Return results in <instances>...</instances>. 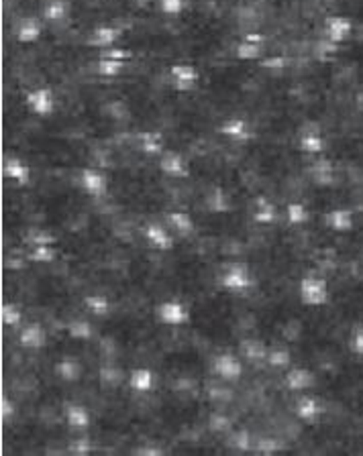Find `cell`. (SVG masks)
<instances>
[{"instance_id": "16", "label": "cell", "mask_w": 363, "mask_h": 456, "mask_svg": "<svg viewBox=\"0 0 363 456\" xmlns=\"http://www.w3.org/2000/svg\"><path fill=\"white\" fill-rule=\"evenodd\" d=\"M325 224L333 230V233H339V235H345V233H351L355 228V216L349 208H335L331 212H327L325 216Z\"/></svg>"}, {"instance_id": "12", "label": "cell", "mask_w": 363, "mask_h": 456, "mask_svg": "<svg viewBox=\"0 0 363 456\" xmlns=\"http://www.w3.org/2000/svg\"><path fill=\"white\" fill-rule=\"evenodd\" d=\"M2 177L19 188H24L31 184V168L17 157H8L2 163Z\"/></svg>"}, {"instance_id": "15", "label": "cell", "mask_w": 363, "mask_h": 456, "mask_svg": "<svg viewBox=\"0 0 363 456\" xmlns=\"http://www.w3.org/2000/svg\"><path fill=\"white\" fill-rule=\"evenodd\" d=\"M251 220L259 226H269L278 220V206L266 196H257L251 208Z\"/></svg>"}, {"instance_id": "33", "label": "cell", "mask_w": 363, "mask_h": 456, "mask_svg": "<svg viewBox=\"0 0 363 456\" xmlns=\"http://www.w3.org/2000/svg\"><path fill=\"white\" fill-rule=\"evenodd\" d=\"M300 149H302L304 153H320V151L325 149V143H322V139L316 137V135H304V137L300 139Z\"/></svg>"}, {"instance_id": "14", "label": "cell", "mask_w": 363, "mask_h": 456, "mask_svg": "<svg viewBox=\"0 0 363 456\" xmlns=\"http://www.w3.org/2000/svg\"><path fill=\"white\" fill-rule=\"evenodd\" d=\"M159 169L168 175V177H173V179H186L190 175V169H188V163L186 159L176 153V151H168L162 155L159 159Z\"/></svg>"}, {"instance_id": "40", "label": "cell", "mask_w": 363, "mask_h": 456, "mask_svg": "<svg viewBox=\"0 0 363 456\" xmlns=\"http://www.w3.org/2000/svg\"><path fill=\"white\" fill-rule=\"evenodd\" d=\"M119 68H121V64H117V61H104L102 64V73H117Z\"/></svg>"}, {"instance_id": "26", "label": "cell", "mask_w": 363, "mask_h": 456, "mask_svg": "<svg viewBox=\"0 0 363 456\" xmlns=\"http://www.w3.org/2000/svg\"><path fill=\"white\" fill-rule=\"evenodd\" d=\"M311 220V212L302 202H290L286 206V222L290 226H304Z\"/></svg>"}, {"instance_id": "13", "label": "cell", "mask_w": 363, "mask_h": 456, "mask_svg": "<svg viewBox=\"0 0 363 456\" xmlns=\"http://www.w3.org/2000/svg\"><path fill=\"white\" fill-rule=\"evenodd\" d=\"M129 381V387L133 393H139V395H145V393H151L155 389V381H157V375L147 369V367H137L129 373L127 377Z\"/></svg>"}, {"instance_id": "20", "label": "cell", "mask_w": 363, "mask_h": 456, "mask_svg": "<svg viewBox=\"0 0 363 456\" xmlns=\"http://www.w3.org/2000/svg\"><path fill=\"white\" fill-rule=\"evenodd\" d=\"M84 308L94 318H108L113 314V302L102 293H90L84 297Z\"/></svg>"}, {"instance_id": "31", "label": "cell", "mask_w": 363, "mask_h": 456, "mask_svg": "<svg viewBox=\"0 0 363 456\" xmlns=\"http://www.w3.org/2000/svg\"><path fill=\"white\" fill-rule=\"evenodd\" d=\"M27 244L29 247H37V244H55L57 239L45 230V228H31L29 233H27Z\"/></svg>"}, {"instance_id": "36", "label": "cell", "mask_w": 363, "mask_h": 456, "mask_svg": "<svg viewBox=\"0 0 363 456\" xmlns=\"http://www.w3.org/2000/svg\"><path fill=\"white\" fill-rule=\"evenodd\" d=\"M141 149H143V153H147V155H159L162 149H164V143H162L159 137L145 135V137H143V143H141Z\"/></svg>"}, {"instance_id": "1", "label": "cell", "mask_w": 363, "mask_h": 456, "mask_svg": "<svg viewBox=\"0 0 363 456\" xmlns=\"http://www.w3.org/2000/svg\"><path fill=\"white\" fill-rule=\"evenodd\" d=\"M218 284L225 291L245 295L255 288V275L245 263H229L218 275Z\"/></svg>"}, {"instance_id": "8", "label": "cell", "mask_w": 363, "mask_h": 456, "mask_svg": "<svg viewBox=\"0 0 363 456\" xmlns=\"http://www.w3.org/2000/svg\"><path fill=\"white\" fill-rule=\"evenodd\" d=\"M294 413L302 424H316L325 413V406L315 395H300V399L294 406Z\"/></svg>"}, {"instance_id": "30", "label": "cell", "mask_w": 363, "mask_h": 456, "mask_svg": "<svg viewBox=\"0 0 363 456\" xmlns=\"http://www.w3.org/2000/svg\"><path fill=\"white\" fill-rule=\"evenodd\" d=\"M311 175H313L316 186H320V188H329V186L335 184V182H333V168H331L327 161H318V163H315V168L311 169Z\"/></svg>"}, {"instance_id": "18", "label": "cell", "mask_w": 363, "mask_h": 456, "mask_svg": "<svg viewBox=\"0 0 363 456\" xmlns=\"http://www.w3.org/2000/svg\"><path fill=\"white\" fill-rule=\"evenodd\" d=\"M239 348H241L243 359L253 362V365H262V362L267 360L269 346H267L264 340H259V338H245V340H241Z\"/></svg>"}, {"instance_id": "35", "label": "cell", "mask_w": 363, "mask_h": 456, "mask_svg": "<svg viewBox=\"0 0 363 456\" xmlns=\"http://www.w3.org/2000/svg\"><path fill=\"white\" fill-rule=\"evenodd\" d=\"M15 413H17V408H15L13 399L4 393V395L0 397V418H2V422L8 424V422L15 418Z\"/></svg>"}, {"instance_id": "6", "label": "cell", "mask_w": 363, "mask_h": 456, "mask_svg": "<svg viewBox=\"0 0 363 456\" xmlns=\"http://www.w3.org/2000/svg\"><path fill=\"white\" fill-rule=\"evenodd\" d=\"M80 188H82V192L86 193V196H90L94 200H100V198H104L108 193V177L102 171H98V169H82V173H80Z\"/></svg>"}, {"instance_id": "34", "label": "cell", "mask_w": 363, "mask_h": 456, "mask_svg": "<svg viewBox=\"0 0 363 456\" xmlns=\"http://www.w3.org/2000/svg\"><path fill=\"white\" fill-rule=\"evenodd\" d=\"M282 448H284L282 442H280V440H273V438H264V440H259L257 446H255V450H257L259 455H276V453H280Z\"/></svg>"}, {"instance_id": "28", "label": "cell", "mask_w": 363, "mask_h": 456, "mask_svg": "<svg viewBox=\"0 0 363 456\" xmlns=\"http://www.w3.org/2000/svg\"><path fill=\"white\" fill-rule=\"evenodd\" d=\"M68 334H70V338H73V340L86 342V340H90V338L94 337V328H92V324H90L88 320L76 318V320H72V322L68 324Z\"/></svg>"}, {"instance_id": "4", "label": "cell", "mask_w": 363, "mask_h": 456, "mask_svg": "<svg viewBox=\"0 0 363 456\" xmlns=\"http://www.w3.org/2000/svg\"><path fill=\"white\" fill-rule=\"evenodd\" d=\"M143 237L145 242L153 249V251H159V253H168L176 247V235L168 228V224L164 222H147L145 228H143Z\"/></svg>"}, {"instance_id": "5", "label": "cell", "mask_w": 363, "mask_h": 456, "mask_svg": "<svg viewBox=\"0 0 363 456\" xmlns=\"http://www.w3.org/2000/svg\"><path fill=\"white\" fill-rule=\"evenodd\" d=\"M213 373L220 381L237 383L243 377V362L233 353H220L213 360Z\"/></svg>"}, {"instance_id": "2", "label": "cell", "mask_w": 363, "mask_h": 456, "mask_svg": "<svg viewBox=\"0 0 363 456\" xmlns=\"http://www.w3.org/2000/svg\"><path fill=\"white\" fill-rule=\"evenodd\" d=\"M298 295H300V302L304 306H311V308L327 306L329 300H331L329 281L325 277H318V275H306V277L300 279Z\"/></svg>"}, {"instance_id": "10", "label": "cell", "mask_w": 363, "mask_h": 456, "mask_svg": "<svg viewBox=\"0 0 363 456\" xmlns=\"http://www.w3.org/2000/svg\"><path fill=\"white\" fill-rule=\"evenodd\" d=\"M64 420H66L68 428L78 434L88 432V428L92 426V415H90L88 408L82 404H68L64 408Z\"/></svg>"}, {"instance_id": "19", "label": "cell", "mask_w": 363, "mask_h": 456, "mask_svg": "<svg viewBox=\"0 0 363 456\" xmlns=\"http://www.w3.org/2000/svg\"><path fill=\"white\" fill-rule=\"evenodd\" d=\"M206 210L213 214H229L233 210V200L225 188L215 186L206 196Z\"/></svg>"}, {"instance_id": "41", "label": "cell", "mask_w": 363, "mask_h": 456, "mask_svg": "<svg viewBox=\"0 0 363 456\" xmlns=\"http://www.w3.org/2000/svg\"><path fill=\"white\" fill-rule=\"evenodd\" d=\"M139 455H162V450L159 448H141V450H137Z\"/></svg>"}, {"instance_id": "24", "label": "cell", "mask_w": 363, "mask_h": 456, "mask_svg": "<svg viewBox=\"0 0 363 456\" xmlns=\"http://www.w3.org/2000/svg\"><path fill=\"white\" fill-rule=\"evenodd\" d=\"M57 259V249L55 244H37V247H31L29 251V261L31 263L39 265H49Z\"/></svg>"}, {"instance_id": "22", "label": "cell", "mask_w": 363, "mask_h": 456, "mask_svg": "<svg viewBox=\"0 0 363 456\" xmlns=\"http://www.w3.org/2000/svg\"><path fill=\"white\" fill-rule=\"evenodd\" d=\"M0 322L2 326L6 328H21L23 324V312L17 304H10V302H4L0 306Z\"/></svg>"}, {"instance_id": "11", "label": "cell", "mask_w": 363, "mask_h": 456, "mask_svg": "<svg viewBox=\"0 0 363 456\" xmlns=\"http://www.w3.org/2000/svg\"><path fill=\"white\" fill-rule=\"evenodd\" d=\"M166 224L171 233L176 235V239H190L196 235V222L188 212L182 210H170L166 214Z\"/></svg>"}, {"instance_id": "23", "label": "cell", "mask_w": 363, "mask_h": 456, "mask_svg": "<svg viewBox=\"0 0 363 456\" xmlns=\"http://www.w3.org/2000/svg\"><path fill=\"white\" fill-rule=\"evenodd\" d=\"M98 379H100L102 387L117 389L124 381V375H122V371L117 365H102L100 371H98Z\"/></svg>"}, {"instance_id": "17", "label": "cell", "mask_w": 363, "mask_h": 456, "mask_svg": "<svg viewBox=\"0 0 363 456\" xmlns=\"http://www.w3.org/2000/svg\"><path fill=\"white\" fill-rule=\"evenodd\" d=\"M55 375L64 381V383H78L82 379L84 367L76 357H62L53 367Z\"/></svg>"}, {"instance_id": "21", "label": "cell", "mask_w": 363, "mask_h": 456, "mask_svg": "<svg viewBox=\"0 0 363 456\" xmlns=\"http://www.w3.org/2000/svg\"><path fill=\"white\" fill-rule=\"evenodd\" d=\"M29 106L35 115L39 117H48L49 112L53 110V98L48 90H37L29 96Z\"/></svg>"}, {"instance_id": "27", "label": "cell", "mask_w": 363, "mask_h": 456, "mask_svg": "<svg viewBox=\"0 0 363 456\" xmlns=\"http://www.w3.org/2000/svg\"><path fill=\"white\" fill-rule=\"evenodd\" d=\"M171 78H173V84L176 88L180 90H190L194 84H196V72H194L190 66H176L171 70Z\"/></svg>"}, {"instance_id": "29", "label": "cell", "mask_w": 363, "mask_h": 456, "mask_svg": "<svg viewBox=\"0 0 363 456\" xmlns=\"http://www.w3.org/2000/svg\"><path fill=\"white\" fill-rule=\"evenodd\" d=\"M222 135H227L233 141H247L251 137V131H249V126L243 120H229L222 126Z\"/></svg>"}, {"instance_id": "37", "label": "cell", "mask_w": 363, "mask_h": 456, "mask_svg": "<svg viewBox=\"0 0 363 456\" xmlns=\"http://www.w3.org/2000/svg\"><path fill=\"white\" fill-rule=\"evenodd\" d=\"M349 346H351V351H353L357 357H363V326L353 328L351 338H349Z\"/></svg>"}, {"instance_id": "32", "label": "cell", "mask_w": 363, "mask_h": 456, "mask_svg": "<svg viewBox=\"0 0 363 456\" xmlns=\"http://www.w3.org/2000/svg\"><path fill=\"white\" fill-rule=\"evenodd\" d=\"M208 426L215 434H229L233 430V422L229 415H225L222 411H215L208 420Z\"/></svg>"}, {"instance_id": "39", "label": "cell", "mask_w": 363, "mask_h": 456, "mask_svg": "<svg viewBox=\"0 0 363 456\" xmlns=\"http://www.w3.org/2000/svg\"><path fill=\"white\" fill-rule=\"evenodd\" d=\"M233 444L239 448V450H251V446H253V442H251V436L247 432H235L233 434Z\"/></svg>"}, {"instance_id": "9", "label": "cell", "mask_w": 363, "mask_h": 456, "mask_svg": "<svg viewBox=\"0 0 363 456\" xmlns=\"http://www.w3.org/2000/svg\"><path fill=\"white\" fill-rule=\"evenodd\" d=\"M19 344L27 351H41L48 346V330L39 322L23 324L19 332Z\"/></svg>"}, {"instance_id": "7", "label": "cell", "mask_w": 363, "mask_h": 456, "mask_svg": "<svg viewBox=\"0 0 363 456\" xmlns=\"http://www.w3.org/2000/svg\"><path fill=\"white\" fill-rule=\"evenodd\" d=\"M316 385L315 373L306 367H292L284 375V387L292 393H306Z\"/></svg>"}, {"instance_id": "38", "label": "cell", "mask_w": 363, "mask_h": 456, "mask_svg": "<svg viewBox=\"0 0 363 456\" xmlns=\"http://www.w3.org/2000/svg\"><path fill=\"white\" fill-rule=\"evenodd\" d=\"M70 453H72V455H88V453H92V444H90V438L82 436V438L73 440L72 444H70Z\"/></svg>"}, {"instance_id": "3", "label": "cell", "mask_w": 363, "mask_h": 456, "mask_svg": "<svg viewBox=\"0 0 363 456\" xmlns=\"http://www.w3.org/2000/svg\"><path fill=\"white\" fill-rule=\"evenodd\" d=\"M155 316L159 320V324L164 326H171V328H180V326H186L190 322V310L184 302L180 300H166L157 306Z\"/></svg>"}, {"instance_id": "25", "label": "cell", "mask_w": 363, "mask_h": 456, "mask_svg": "<svg viewBox=\"0 0 363 456\" xmlns=\"http://www.w3.org/2000/svg\"><path fill=\"white\" fill-rule=\"evenodd\" d=\"M290 362H292L290 348H286V346H282V344L269 346V351H267L266 365L273 367V369H286Z\"/></svg>"}]
</instances>
